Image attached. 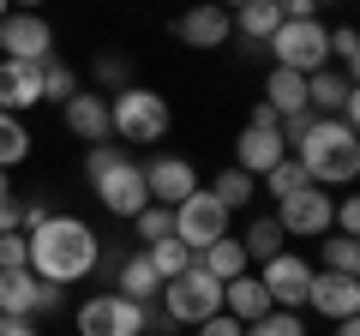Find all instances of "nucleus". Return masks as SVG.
<instances>
[{
    "label": "nucleus",
    "instance_id": "1",
    "mask_svg": "<svg viewBox=\"0 0 360 336\" xmlns=\"http://www.w3.org/2000/svg\"><path fill=\"white\" fill-rule=\"evenodd\" d=\"M25 240H30V259H25V264H30V276H37V283L72 288V283H84V276H96L103 234L90 228L84 217H66V210H54V217L37 222Z\"/></svg>",
    "mask_w": 360,
    "mask_h": 336
},
{
    "label": "nucleus",
    "instance_id": "2",
    "mask_svg": "<svg viewBox=\"0 0 360 336\" xmlns=\"http://www.w3.org/2000/svg\"><path fill=\"white\" fill-rule=\"evenodd\" d=\"M288 156L307 168L312 186H348L360 174V132L342 127V120H330V115H319L295 144H288Z\"/></svg>",
    "mask_w": 360,
    "mask_h": 336
},
{
    "label": "nucleus",
    "instance_id": "3",
    "mask_svg": "<svg viewBox=\"0 0 360 336\" xmlns=\"http://www.w3.org/2000/svg\"><path fill=\"white\" fill-rule=\"evenodd\" d=\"M84 181H90V193H96V205H103L108 217H120V222H132L144 205H150L144 168L132 162L127 144H90L84 150Z\"/></svg>",
    "mask_w": 360,
    "mask_h": 336
},
{
    "label": "nucleus",
    "instance_id": "4",
    "mask_svg": "<svg viewBox=\"0 0 360 336\" xmlns=\"http://www.w3.org/2000/svg\"><path fill=\"white\" fill-rule=\"evenodd\" d=\"M168 127H174L168 96L150 91V84H139V78H132L127 91L108 96V138H120V144H162Z\"/></svg>",
    "mask_w": 360,
    "mask_h": 336
},
{
    "label": "nucleus",
    "instance_id": "5",
    "mask_svg": "<svg viewBox=\"0 0 360 336\" xmlns=\"http://www.w3.org/2000/svg\"><path fill=\"white\" fill-rule=\"evenodd\" d=\"M156 306H162L168 324H205V318H217V312H222V283L193 259V271H180L174 283H162Z\"/></svg>",
    "mask_w": 360,
    "mask_h": 336
},
{
    "label": "nucleus",
    "instance_id": "6",
    "mask_svg": "<svg viewBox=\"0 0 360 336\" xmlns=\"http://www.w3.org/2000/svg\"><path fill=\"white\" fill-rule=\"evenodd\" d=\"M264 49L276 54V66H288V72L307 78V72H319V66H330V25H324V18H283Z\"/></svg>",
    "mask_w": 360,
    "mask_h": 336
},
{
    "label": "nucleus",
    "instance_id": "7",
    "mask_svg": "<svg viewBox=\"0 0 360 336\" xmlns=\"http://www.w3.org/2000/svg\"><path fill=\"white\" fill-rule=\"evenodd\" d=\"M72 324H78V336H144V306L115 295V288H103L84 306H72Z\"/></svg>",
    "mask_w": 360,
    "mask_h": 336
},
{
    "label": "nucleus",
    "instance_id": "8",
    "mask_svg": "<svg viewBox=\"0 0 360 336\" xmlns=\"http://www.w3.org/2000/svg\"><path fill=\"white\" fill-rule=\"evenodd\" d=\"M60 306H66V288L37 283L30 264L0 271V312H6V318H49V312H60Z\"/></svg>",
    "mask_w": 360,
    "mask_h": 336
},
{
    "label": "nucleus",
    "instance_id": "9",
    "mask_svg": "<svg viewBox=\"0 0 360 336\" xmlns=\"http://www.w3.org/2000/svg\"><path fill=\"white\" fill-rule=\"evenodd\" d=\"M222 234H229V210H222L205 186H198V193H186V198L174 205V240L186 246L193 259L205 252L210 240H222Z\"/></svg>",
    "mask_w": 360,
    "mask_h": 336
},
{
    "label": "nucleus",
    "instance_id": "10",
    "mask_svg": "<svg viewBox=\"0 0 360 336\" xmlns=\"http://www.w3.org/2000/svg\"><path fill=\"white\" fill-rule=\"evenodd\" d=\"M252 276L264 283V295H270V306H283V312H300L307 306V283H312V259H300V252H276V259H264V264H252Z\"/></svg>",
    "mask_w": 360,
    "mask_h": 336
},
{
    "label": "nucleus",
    "instance_id": "11",
    "mask_svg": "<svg viewBox=\"0 0 360 336\" xmlns=\"http://www.w3.org/2000/svg\"><path fill=\"white\" fill-rule=\"evenodd\" d=\"M270 217L283 222L288 240H319V234H330V217H336V198L324 193V186H300L295 198H283V205L270 210Z\"/></svg>",
    "mask_w": 360,
    "mask_h": 336
},
{
    "label": "nucleus",
    "instance_id": "12",
    "mask_svg": "<svg viewBox=\"0 0 360 336\" xmlns=\"http://www.w3.org/2000/svg\"><path fill=\"white\" fill-rule=\"evenodd\" d=\"M49 54H54V25L42 13H18L13 6L0 18V60H37L42 66Z\"/></svg>",
    "mask_w": 360,
    "mask_h": 336
},
{
    "label": "nucleus",
    "instance_id": "13",
    "mask_svg": "<svg viewBox=\"0 0 360 336\" xmlns=\"http://www.w3.org/2000/svg\"><path fill=\"white\" fill-rule=\"evenodd\" d=\"M307 108H312V115L342 120V127H354V120H360V91H354V78L336 72V66L307 72Z\"/></svg>",
    "mask_w": 360,
    "mask_h": 336
},
{
    "label": "nucleus",
    "instance_id": "14",
    "mask_svg": "<svg viewBox=\"0 0 360 336\" xmlns=\"http://www.w3.org/2000/svg\"><path fill=\"white\" fill-rule=\"evenodd\" d=\"M139 168H144V193H150V205H168V210H174L186 193L205 186V181H198V168L186 162V156H174V150H156L150 162H139Z\"/></svg>",
    "mask_w": 360,
    "mask_h": 336
},
{
    "label": "nucleus",
    "instance_id": "15",
    "mask_svg": "<svg viewBox=\"0 0 360 336\" xmlns=\"http://www.w3.org/2000/svg\"><path fill=\"white\" fill-rule=\"evenodd\" d=\"M307 306L319 312V318H330V324L354 318V312H360V276H336V271H319V264H312Z\"/></svg>",
    "mask_w": 360,
    "mask_h": 336
},
{
    "label": "nucleus",
    "instance_id": "16",
    "mask_svg": "<svg viewBox=\"0 0 360 336\" xmlns=\"http://www.w3.org/2000/svg\"><path fill=\"white\" fill-rule=\"evenodd\" d=\"M60 127L72 132V138H84V144H108V96L90 91V84H78L60 103Z\"/></svg>",
    "mask_w": 360,
    "mask_h": 336
},
{
    "label": "nucleus",
    "instance_id": "17",
    "mask_svg": "<svg viewBox=\"0 0 360 336\" xmlns=\"http://www.w3.org/2000/svg\"><path fill=\"white\" fill-rule=\"evenodd\" d=\"M174 37L186 42V49H229V37H234V18L222 13L217 0H198V6H186V13L174 18Z\"/></svg>",
    "mask_w": 360,
    "mask_h": 336
},
{
    "label": "nucleus",
    "instance_id": "18",
    "mask_svg": "<svg viewBox=\"0 0 360 336\" xmlns=\"http://www.w3.org/2000/svg\"><path fill=\"white\" fill-rule=\"evenodd\" d=\"M288 156V138L276 127H240V138H234V168H240V174H264V168H276Z\"/></svg>",
    "mask_w": 360,
    "mask_h": 336
},
{
    "label": "nucleus",
    "instance_id": "19",
    "mask_svg": "<svg viewBox=\"0 0 360 336\" xmlns=\"http://www.w3.org/2000/svg\"><path fill=\"white\" fill-rule=\"evenodd\" d=\"M42 103V66L37 60H0V108L6 115H30Z\"/></svg>",
    "mask_w": 360,
    "mask_h": 336
},
{
    "label": "nucleus",
    "instance_id": "20",
    "mask_svg": "<svg viewBox=\"0 0 360 336\" xmlns=\"http://www.w3.org/2000/svg\"><path fill=\"white\" fill-rule=\"evenodd\" d=\"M222 312H229V318H240V324L264 318V312H270V295H264V283H258L252 271H246V276H234V283H222Z\"/></svg>",
    "mask_w": 360,
    "mask_h": 336
},
{
    "label": "nucleus",
    "instance_id": "21",
    "mask_svg": "<svg viewBox=\"0 0 360 336\" xmlns=\"http://www.w3.org/2000/svg\"><path fill=\"white\" fill-rule=\"evenodd\" d=\"M115 295L139 300V306H150V300L162 295V276L150 271V259H144V252H127V259H120V271H115Z\"/></svg>",
    "mask_w": 360,
    "mask_h": 336
},
{
    "label": "nucleus",
    "instance_id": "22",
    "mask_svg": "<svg viewBox=\"0 0 360 336\" xmlns=\"http://www.w3.org/2000/svg\"><path fill=\"white\" fill-rule=\"evenodd\" d=\"M229 18H234V37H240V42H252V49H264V42L276 37V25H283L276 0H246L240 13H229Z\"/></svg>",
    "mask_w": 360,
    "mask_h": 336
},
{
    "label": "nucleus",
    "instance_id": "23",
    "mask_svg": "<svg viewBox=\"0 0 360 336\" xmlns=\"http://www.w3.org/2000/svg\"><path fill=\"white\" fill-rule=\"evenodd\" d=\"M264 108H276V120H283V115H300V108H307V78L288 72V66H270V78H264Z\"/></svg>",
    "mask_w": 360,
    "mask_h": 336
},
{
    "label": "nucleus",
    "instance_id": "24",
    "mask_svg": "<svg viewBox=\"0 0 360 336\" xmlns=\"http://www.w3.org/2000/svg\"><path fill=\"white\" fill-rule=\"evenodd\" d=\"M198 264H205L217 283H234V276H246L252 271V259H246V246L234 240V234H222V240H210L205 252H198Z\"/></svg>",
    "mask_w": 360,
    "mask_h": 336
},
{
    "label": "nucleus",
    "instance_id": "25",
    "mask_svg": "<svg viewBox=\"0 0 360 336\" xmlns=\"http://www.w3.org/2000/svg\"><path fill=\"white\" fill-rule=\"evenodd\" d=\"M234 240L246 246V259H252V264H264V259H276V252H283V240H288V234H283V222H276V217L264 210V217H252L240 234H234Z\"/></svg>",
    "mask_w": 360,
    "mask_h": 336
},
{
    "label": "nucleus",
    "instance_id": "26",
    "mask_svg": "<svg viewBox=\"0 0 360 336\" xmlns=\"http://www.w3.org/2000/svg\"><path fill=\"white\" fill-rule=\"evenodd\" d=\"M205 193H210V198H217V205L234 217V210H246V205L258 198V181H252V174H240V168H222V174L205 186Z\"/></svg>",
    "mask_w": 360,
    "mask_h": 336
},
{
    "label": "nucleus",
    "instance_id": "27",
    "mask_svg": "<svg viewBox=\"0 0 360 336\" xmlns=\"http://www.w3.org/2000/svg\"><path fill=\"white\" fill-rule=\"evenodd\" d=\"M30 150H37V138H30L25 115H6V108H0V168H6V174H13V168L25 162Z\"/></svg>",
    "mask_w": 360,
    "mask_h": 336
},
{
    "label": "nucleus",
    "instance_id": "28",
    "mask_svg": "<svg viewBox=\"0 0 360 336\" xmlns=\"http://www.w3.org/2000/svg\"><path fill=\"white\" fill-rule=\"evenodd\" d=\"M319 271H336V276H360V246H354V234H319Z\"/></svg>",
    "mask_w": 360,
    "mask_h": 336
},
{
    "label": "nucleus",
    "instance_id": "29",
    "mask_svg": "<svg viewBox=\"0 0 360 336\" xmlns=\"http://www.w3.org/2000/svg\"><path fill=\"white\" fill-rule=\"evenodd\" d=\"M300 186H312V181H307V168H300L295 156H283L276 168H264V174H258V193H270V205H283V198H295Z\"/></svg>",
    "mask_w": 360,
    "mask_h": 336
},
{
    "label": "nucleus",
    "instance_id": "30",
    "mask_svg": "<svg viewBox=\"0 0 360 336\" xmlns=\"http://www.w3.org/2000/svg\"><path fill=\"white\" fill-rule=\"evenodd\" d=\"M127 84H132V60L127 54H96V60H90V91L115 96V91H127Z\"/></svg>",
    "mask_w": 360,
    "mask_h": 336
},
{
    "label": "nucleus",
    "instance_id": "31",
    "mask_svg": "<svg viewBox=\"0 0 360 336\" xmlns=\"http://www.w3.org/2000/svg\"><path fill=\"white\" fill-rule=\"evenodd\" d=\"M144 259H150V271L162 276V283H174L180 271H193V252H186L174 234H168V240H150V246H144Z\"/></svg>",
    "mask_w": 360,
    "mask_h": 336
},
{
    "label": "nucleus",
    "instance_id": "32",
    "mask_svg": "<svg viewBox=\"0 0 360 336\" xmlns=\"http://www.w3.org/2000/svg\"><path fill=\"white\" fill-rule=\"evenodd\" d=\"M78 84H84V78H78L72 66L60 60V54H49V60H42V103H66Z\"/></svg>",
    "mask_w": 360,
    "mask_h": 336
},
{
    "label": "nucleus",
    "instance_id": "33",
    "mask_svg": "<svg viewBox=\"0 0 360 336\" xmlns=\"http://www.w3.org/2000/svg\"><path fill=\"white\" fill-rule=\"evenodd\" d=\"M330 66L354 78V66H360V30L354 25H330Z\"/></svg>",
    "mask_w": 360,
    "mask_h": 336
},
{
    "label": "nucleus",
    "instance_id": "34",
    "mask_svg": "<svg viewBox=\"0 0 360 336\" xmlns=\"http://www.w3.org/2000/svg\"><path fill=\"white\" fill-rule=\"evenodd\" d=\"M132 234H139L144 246H150V240H168V234H174V210H168V205H144L139 217H132Z\"/></svg>",
    "mask_w": 360,
    "mask_h": 336
},
{
    "label": "nucleus",
    "instance_id": "35",
    "mask_svg": "<svg viewBox=\"0 0 360 336\" xmlns=\"http://www.w3.org/2000/svg\"><path fill=\"white\" fill-rule=\"evenodd\" d=\"M246 336H307V324H300V312L270 306L264 318H252V324H246Z\"/></svg>",
    "mask_w": 360,
    "mask_h": 336
},
{
    "label": "nucleus",
    "instance_id": "36",
    "mask_svg": "<svg viewBox=\"0 0 360 336\" xmlns=\"http://www.w3.org/2000/svg\"><path fill=\"white\" fill-rule=\"evenodd\" d=\"M25 259H30V240H25V228H6V234H0V271H18Z\"/></svg>",
    "mask_w": 360,
    "mask_h": 336
},
{
    "label": "nucleus",
    "instance_id": "37",
    "mask_svg": "<svg viewBox=\"0 0 360 336\" xmlns=\"http://www.w3.org/2000/svg\"><path fill=\"white\" fill-rule=\"evenodd\" d=\"M49 217H54V198H49V193H37V198H18V228H25V234L37 228V222H49Z\"/></svg>",
    "mask_w": 360,
    "mask_h": 336
},
{
    "label": "nucleus",
    "instance_id": "38",
    "mask_svg": "<svg viewBox=\"0 0 360 336\" xmlns=\"http://www.w3.org/2000/svg\"><path fill=\"white\" fill-rule=\"evenodd\" d=\"M198 336H246V324L240 318H229V312H217V318H205V324H193Z\"/></svg>",
    "mask_w": 360,
    "mask_h": 336
},
{
    "label": "nucleus",
    "instance_id": "39",
    "mask_svg": "<svg viewBox=\"0 0 360 336\" xmlns=\"http://www.w3.org/2000/svg\"><path fill=\"white\" fill-rule=\"evenodd\" d=\"M312 120H319V115H312V108H300V115H283V138H288V144H295V138H300V132H307V127H312Z\"/></svg>",
    "mask_w": 360,
    "mask_h": 336
},
{
    "label": "nucleus",
    "instance_id": "40",
    "mask_svg": "<svg viewBox=\"0 0 360 336\" xmlns=\"http://www.w3.org/2000/svg\"><path fill=\"white\" fill-rule=\"evenodd\" d=\"M276 13L283 18H319V6L312 0H276Z\"/></svg>",
    "mask_w": 360,
    "mask_h": 336
},
{
    "label": "nucleus",
    "instance_id": "41",
    "mask_svg": "<svg viewBox=\"0 0 360 336\" xmlns=\"http://www.w3.org/2000/svg\"><path fill=\"white\" fill-rule=\"evenodd\" d=\"M0 336H37V318H6L0 312Z\"/></svg>",
    "mask_w": 360,
    "mask_h": 336
},
{
    "label": "nucleus",
    "instance_id": "42",
    "mask_svg": "<svg viewBox=\"0 0 360 336\" xmlns=\"http://www.w3.org/2000/svg\"><path fill=\"white\" fill-rule=\"evenodd\" d=\"M6 198H13V174H6V168H0V205H6Z\"/></svg>",
    "mask_w": 360,
    "mask_h": 336
},
{
    "label": "nucleus",
    "instance_id": "43",
    "mask_svg": "<svg viewBox=\"0 0 360 336\" xmlns=\"http://www.w3.org/2000/svg\"><path fill=\"white\" fill-rule=\"evenodd\" d=\"M336 336H360V324H354V318H342V324H336Z\"/></svg>",
    "mask_w": 360,
    "mask_h": 336
},
{
    "label": "nucleus",
    "instance_id": "44",
    "mask_svg": "<svg viewBox=\"0 0 360 336\" xmlns=\"http://www.w3.org/2000/svg\"><path fill=\"white\" fill-rule=\"evenodd\" d=\"M13 6L18 13H42V0H13Z\"/></svg>",
    "mask_w": 360,
    "mask_h": 336
},
{
    "label": "nucleus",
    "instance_id": "45",
    "mask_svg": "<svg viewBox=\"0 0 360 336\" xmlns=\"http://www.w3.org/2000/svg\"><path fill=\"white\" fill-rule=\"evenodd\" d=\"M217 6H222V13H240V6H246V0H217Z\"/></svg>",
    "mask_w": 360,
    "mask_h": 336
},
{
    "label": "nucleus",
    "instance_id": "46",
    "mask_svg": "<svg viewBox=\"0 0 360 336\" xmlns=\"http://www.w3.org/2000/svg\"><path fill=\"white\" fill-rule=\"evenodd\" d=\"M6 13H13V0H0V18H6Z\"/></svg>",
    "mask_w": 360,
    "mask_h": 336
},
{
    "label": "nucleus",
    "instance_id": "47",
    "mask_svg": "<svg viewBox=\"0 0 360 336\" xmlns=\"http://www.w3.org/2000/svg\"><path fill=\"white\" fill-rule=\"evenodd\" d=\"M312 6H336V0H312Z\"/></svg>",
    "mask_w": 360,
    "mask_h": 336
}]
</instances>
